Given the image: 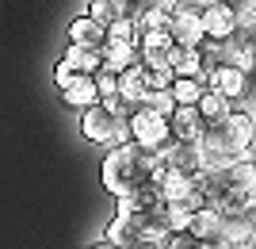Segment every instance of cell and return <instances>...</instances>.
<instances>
[{
	"mask_svg": "<svg viewBox=\"0 0 256 249\" xmlns=\"http://www.w3.org/2000/svg\"><path fill=\"white\" fill-rule=\"evenodd\" d=\"M164 207V222H168V234H180L188 230V218H192V207L184 199H172V203H160Z\"/></svg>",
	"mask_w": 256,
	"mask_h": 249,
	"instance_id": "cell-23",
	"label": "cell"
},
{
	"mask_svg": "<svg viewBox=\"0 0 256 249\" xmlns=\"http://www.w3.org/2000/svg\"><path fill=\"white\" fill-rule=\"evenodd\" d=\"M130 65H138V50L134 46H111V43L100 46V69L104 73H122Z\"/></svg>",
	"mask_w": 256,
	"mask_h": 249,
	"instance_id": "cell-12",
	"label": "cell"
},
{
	"mask_svg": "<svg viewBox=\"0 0 256 249\" xmlns=\"http://www.w3.org/2000/svg\"><path fill=\"white\" fill-rule=\"evenodd\" d=\"M252 238V215H234L222 218V245H237V241Z\"/></svg>",
	"mask_w": 256,
	"mask_h": 249,
	"instance_id": "cell-18",
	"label": "cell"
},
{
	"mask_svg": "<svg viewBox=\"0 0 256 249\" xmlns=\"http://www.w3.org/2000/svg\"><path fill=\"white\" fill-rule=\"evenodd\" d=\"M164 123H168L172 142H199V134H203V119L195 108H172Z\"/></svg>",
	"mask_w": 256,
	"mask_h": 249,
	"instance_id": "cell-10",
	"label": "cell"
},
{
	"mask_svg": "<svg viewBox=\"0 0 256 249\" xmlns=\"http://www.w3.org/2000/svg\"><path fill=\"white\" fill-rule=\"evenodd\" d=\"M126 130H130V142L138 146V150L153 153V157H164V153L172 150V138H168V123H164V115H157V111L150 108H134L126 115Z\"/></svg>",
	"mask_w": 256,
	"mask_h": 249,
	"instance_id": "cell-3",
	"label": "cell"
},
{
	"mask_svg": "<svg viewBox=\"0 0 256 249\" xmlns=\"http://www.w3.org/2000/svg\"><path fill=\"white\" fill-rule=\"evenodd\" d=\"M206 88H214L222 100H245L248 92V73H241V69H234V65H222V69H214L210 77H206Z\"/></svg>",
	"mask_w": 256,
	"mask_h": 249,
	"instance_id": "cell-9",
	"label": "cell"
},
{
	"mask_svg": "<svg viewBox=\"0 0 256 249\" xmlns=\"http://www.w3.org/2000/svg\"><path fill=\"white\" fill-rule=\"evenodd\" d=\"M65 62L73 65L80 77H96L100 73V50H76V46H69V50H65Z\"/></svg>",
	"mask_w": 256,
	"mask_h": 249,
	"instance_id": "cell-20",
	"label": "cell"
},
{
	"mask_svg": "<svg viewBox=\"0 0 256 249\" xmlns=\"http://www.w3.org/2000/svg\"><path fill=\"white\" fill-rule=\"evenodd\" d=\"M76 77H80V73H76L73 65H69V62L62 58V62H58V69H54V85H58V88H69V85L76 81Z\"/></svg>",
	"mask_w": 256,
	"mask_h": 249,
	"instance_id": "cell-28",
	"label": "cell"
},
{
	"mask_svg": "<svg viewBox=\"0 0 256 249\" xmlns=\"http://www.w3.org/2000/svg\"><path fill=\"white\" fill-rule=\"evenodd\" d=\"M92 23H100V27H107V23H115L118 16H122V8H118L115 0H88V12H84Z\"/></svg>",
	"mask_w": 256,
	"mask_h": 249,
	"instance_id": "cell-22",
	"label": "cell"
},
{
	"mask_svg": "<svg viewBox=\"0 0 256 249\" xmlns=\"http://www.w3.org/2000/svg\"><path fill=\"white\" fill-rule=\"evenodd\" d=\"M164 31H168L172 46H180V50H195V46L203 43L199 8H192V4H172V8H168V23H164Z\"/></svg>",
	"mask_w": 256,
	"mask_h": 249,
	"instance_id": "cell-5",
	"label": "cell"
},
{
	"mask_svg": "<svg viewBox=\"0 0 256 249\" xmlns=\"http://www.w3.org/2000/svg\"><path fill=\"white\" fill-rule=\"evenodd\" d=\"M92 249H122V245H115V241H107V238H100V241H96Z\"/></svg>",
	"mask_w": 256,
	"mask_h": 249,
	"instance_id": "cell-31",
	"label": "cell"
},
{
	"mask_svg": "<svg viewBox=\"0 0 256 249\" xmlns=\"http://www.w3.org/2000/svg\"><path fill=\"white\" fill-rule=\"evenodd\" d=\"M80 134H84L88 142H96V146H107V150L130 142L126 119H118L107 104H92V108L80 111Z\"/></svg>",
	"mask_w": 256,
	"mask_h": 249,
	"instance_id": "cell-4",
	"label": "cell"
},
{
	"mask_svg": "<svg viewBox=\"0 0 256 249\" xmlns=\"http://www.w3.org/2000/svg\"><path fill=\"white\" fill-rule=\"evenodd\" d=\"M164 173V157H153V153L138 150L134 142H122V146H111L104 157V188L115 199L130 195L138 184L146 180H157Z\"/></svg>",
	"mask_w": 256,
	"mask_h": 249,
	"instance_id": "cell-2",
	"label": "cell"
},
{
	"mask_svg": "<svg viewBox=\"0 0 256 249\" xmlns=\"http://www.w3.org/2000/svg\"><path fill=\"white\" fill-rule=\"evenodd\" d=\"M164 249H206L199 238H192L188 230H180V234H168L164 238Z\"/></svg>",
	"mask_w": 256,
	"mask_h": 249,
	"instance_id": "cell-27",
	"label": "cell"
},
{
	"mask_svg": "<svg viewBox=\"0 0 256 249\" xmlns=\"http://www.w3.org/2000/svg\"><path fill=\"white\" fill-rule=\"evenodd\" d=\"M199 153H203L206 169H218V165L241 161L248 157L252 161V111H230L226 119L218 123H203V134H199Z\"/></svg>",
	"mask_w": 256,
	"mask_h": 249,
	"instance_id": "cell-1",
	"label": "cell"
},
{
	"mask_svg": "<svg viewBox=\"0 0 256 249\" xmlns=\"http://www.w3.org/2000/svg\"><path fill=\"white\" fill-rule=\"evenodd\" d=\"M214 211L222 218H234V215H252V188L248 192H226V195H218L214 199Z\"/></svg>",
	"mask_w": 256,
	"mask_h": 249,
	"instance_id": "cell-17",
	"label": "cell"
},
{
	"mask_svg": "<svg viewBox=\"0 0 256 249\" xmlns=\"http://www.w3.org/2000/svg\"><path fill=\"white\" fill-rule=\"evenodd\" d=\"M206 88V81H180V77H172V104L176 108H195V100H199V92Z\"/></svg>",
	"mask_w": 256,
	"mask_h": 249,
	"instance_id": "cell-19",
	"label": "cell"
},
{
	"mask_svg": "<svg viewBox=\"0 0 256 249\" xmlns=\"http://www.w3.org/2000/svg\"><path fill=\"white\" fill-rule=\"evenodd\" d=\"M199 27H203V39L226 43L237 27V12L222 8V4H206V8H199Z\"/></svg>",
	"mask_w": 256,
	"mask_h": 249,
	"instance_id": "cell-6",
	"label": "cell"
},
{
	"mask_svg": "<svg viewBox=\"0 0 256 249\" xmlns=\"http://www.w3.org/2000/svg\"><path fill=\"white\" fill-rule=\"evenodd\" d=\"M142 85L150 88V92L172 88V69H142Z\"/></svg>",
	"mask_w": 256,
	"mask_h": 249,
	"instance_id": "cell-26",
	"label": "cell"
},
{
	"mask_svg": "<svg viewBox=\"0 0 256 249\" xmlns=\"http://www.w3.org/2000/svg\"><path fill=\"white\" fill-rule=\"evenodd\" d=\"M69 46H76V50H100L104 46V27L92 23L88 16H76L69 23Z\"/></svg>",
	"mask_w": 256,
	"mask_h": 249,
	"instance_id": "cell-11",
	"label": "cell"
},
{
	"mask_svg": "<svg viewBox=\"0 0 256 249\" xmlns=\"http://www.w3.org/2000/svg\"><path fill=\"white\" fill-rule=\"evenodd\" d=\"M104 238L115 241V245H122V249H134L142 241V234H138V226H134V218H130V215H115L111 222H107Z\"/></svg>",
	"mask_w": 256,
	"mask_h": 249,
	"instance_id": "cell-15",
	"label": "cell"
},
{
	"mask_svg": "<svg viewBox=\"0 0 256 249\" xmlns=\"http://www.w3.org/2000/svg\"><path fill=\"white\" fill-rule=\"evenodd\" d=\"M164 165H168L172 173L188 176V180H195V176L203 173V153H199V142H172V150L164 153Z\"/></svg>",
	"mask_w": 256,
	"mask_h": 249,
	"instance_id": "cell-7",
	"label": "cell"
},
{
	"mask_svg": "<svg viewBox=\"0 0 256 249\" xmlns=\"http://www.w3.org/2000/svg\"><path fill=\"white\" fill-rule=\"evenodd\" d=\"M188 234L199 238L206 249H218V245H222V215H218L214 207H199V211H192V218H188Z\"/></svg>",
	"mask_w": 256,
	"mask_h": 249,
	"instance_id": "cell-8",
	"label": "cell"
},
{
	"mask_svg": "<svg viewBox=\"0 0 256 249\" xmlns=\"http://www.w3.org/2000/svg\"><path fill=\"white\" fill-rule=\"evenodd\" d=\"M92 81H96V96L100 100H111V96H115V73H104V69H100Z\"/></svg>",
	"mask_w": 256,
	"mask_h": 249,
	"instance_id": "cell-29",
	"label": "cell"
},
{
	"mask_svg": "<svg viewBox=\"0 0 256 249\" xmlns=\"http://www.w3.org/2000/svg\"><path fill=\"white\" fill-rule=\"evenodd\" d=\"M62 100L69 104V108H76V111H84V108H92V104H100L96 81H92V77H76L69 88H62Z\"/></svg>",
	"mask_w": 256,
	"mask_h": 249,
	"instance_id": "cell-13",
	"label": "cell"
},
{
	"mask_svg": "<svg viewBox=\"0 0 256 249\" xmlns=\"http://www.w3.org/2000/svg\"><path fill=\"white\" fill-rule=\"evenodd\" d=\"M195 111H199V119H203V123H218V119H226V115L234 111V104H230V100H222L214 88H203V92H199V100H195Z\"/></svg>",
	"mask_w": 256,
	"mask_h": 249,
	"instance_id": "cell-14",
	"label": "cell"
},
{
	"mask_svg": "<svg viewBox=\"0 0 256 249\" xmlns=\"http://www.w3.org/2000/svg\"><path fill=\"white\" fill-rule=\"evenodd\" d=\"M210 4H222V8H230V12H245V8H252L256 0H210Z\"/></svg>",
	"mask_w": 256,
	"mask_h": 249,
	"instance_id": "cell-30",
	"label": "cell"
},
{
	"mask_svg": "<svg viewBox=\"0 0 256 249\" xmlns=\"http://www.w3.org/2000/svg\"><path fill=\"white\" fill-rule=\"evenodd\" d=\"M142 92H146V85H142V65H130V69L115 73V96H118V100H126V104H138Z\"/></svg>",
	"mask_w": 256,
	"mask_h": 249,
	"instance_id": "cell-16",
	"label": "cell"
},
{
	"mask_svg": "<svg viewBox=\"0 0 256 249\" xmlns=\"http://www.w3.org/2000/svg\"><path fill=\"white\" fill-rule=\"evenodd\" d=\"M104 43H111V46H134V20H130V16H118L115 23H107V27H104Z\"/></svg>",
	"mask_w": 256,
	"mask_h": 249,
	"instance_id": "cell-21",
	"label": "cell"
},
{
	"mask_svg": "<svg viewBox=\"0 0 256 249\" xmlns=\"http://www.w3.org/2000/svg\"><path fill=\"white\" fill-rule=\"evenodd\" d=\"M138 104H142V108H150V111H157V115H164V119H168V111L176 108V104H172V92H168V88H160V92H150V88H146Z\"/></svg>",
	"mask_w": 256,
	"mask_h": 249,
	"instance_id": "cell-24",
	"label": "cell"
},
{
	"mask_svg": "<svg viewBox=\"0 0 256 249\" xmlns=\"http://www.w3.org/2000/svg\"><path fill=\"white\" fill-rule=\"evenodd\" d=\"M118 8H122V16H142V12H150V8H172L168 0H115Z\"/></svg>",
	"mask_w": 256,
	"mask_h": 249,
	"instance_id": "cell-25",
	"label": "cell"
}]
</instances>
